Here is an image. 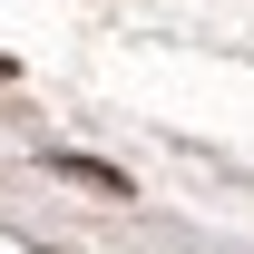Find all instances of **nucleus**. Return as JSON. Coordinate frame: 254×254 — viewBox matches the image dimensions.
<instances>
[{"label":"nucleus","instance_id":"f257e3e1","mask_svg":"<svg viewBox=\"0 0 254 254\" xmlns=\"http://www.w3.org/2000/svg\"><path fill=\"white\" fill-rule=\"evenodd\" d=\"M59 176H78V186H98V195H127V176L98 166V157H59Z\"/></svg>","mask_w":254,"mask_h":254}]
</instances>
